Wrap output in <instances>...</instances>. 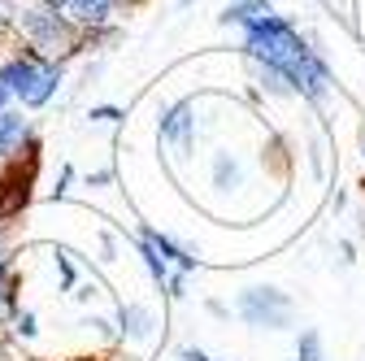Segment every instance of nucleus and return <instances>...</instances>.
<instances>
[{"mask_svg": "<svg viewBox=\"0 0 365 361\" xmlns=\"http://www.w3.org/2000/svg\"><path fill=\"white\" fill-rule=\"evenodd\" d=\"M182 5H192V0H182Z\"/></svg>", "mask_w": 365, "mask_h": 361, "instance_id": "obj_18", "label": "nucleus"}, {"mask_svg": "<svg viewBox=\"0 0 365 361\" xmlns=\"http://www.w3.org/2000/svg\"><path fill=\"white\" fill-rule=\"evenodd\" d=\"M26 140V118L18 113H0V153H14Z\"/></svg>", "mask_w": 365, "mask_h": 361, "instance_id": "obj_10", "label": "nucleus"}, {"mask_svg": "<svg viewBox=\"0 0 365 361\" xmlns=\"http://www.w3.org/2000/svg\"><path fill=\"white\" fill-rule=\"evenodd\" d=\"M9 5H14V0H0V18H5V14H9Z\"/></svg>", "mask_w": 365, "mask_h": 361, "instance_id": "obj_16", "label": "nucleus"}, {"mask_svg": "<svg viewBox=\"0 0 365 361\" xmlns=\"http://www.w3.org/2000/svg\"><path fill=\"white\" fill-rule=\"evenodd\" d=\"M5 96H9V87H5V83H0V113H5Z\"/></svg>", "mask_w": 365, "mask_h": 361, "instance_id": "obj_15", "label": "nucleus"}, {"mask_svg": "<svg viewBox=\"0 0 365 361\" xmlns=\"http://www.w3.org/2000/svg\"><path fill=\"white\" fill-rule=\"evenodd\" d=\"M178 357H182V361H209V357H205V352H200V348H182V352H178Z\"/></svg>", "mask_w": 365, "mask_h": 361, "instance_id": "obj_14", "label": "nucleus"}, {"mask_svg": "<svg viewBox=\"0 0 365 361\" xmlns=\"http://www.w3.org/2000/svg\"><path fill=\"white\" fill-rule=\"evenodd\" d=\"M22 31L35 39V49H39L43 57H70V53L78 49L70 22H66L57 9H31V14H22Z\"/></svg>", "mask_w": 365, "mask_h": 361, "instance_id": "obj_3", "label": "nucleus"}, {"mask_svg": "<svg viewBox=\"0 0 365 361\" xmlns=\"http://www.w3.org/2000/svg\"><path fill=\"white\" fill-rule=\"evenodd\" d=\"M269 14V5H265V0H235V5H226L222 9V22H257V18H265Z\"/></svg>", "mask_w": 365, "mask_h": 361, "instance_id": "obj_9", "label": "nucleus"}, {"mask_svg": "<svg viewBox=\"0 0 365 361\" xmlns=\"http://www.w3.org/2000/svg\"><path fill=\"white\" fill-rule=\"evenodd\" d=\"M240 313L252 322V327H269V331H279L292 322V300L279 292V288H248L240 296Z\"/></svg>", "mask_w": 365, "mask_h": 361, "instance_id": "obj_4", "label": "nucleus"}, {"mask_svg": "<svg viewBox=\"0 0 365 361\" xmlns=\"http://www.w3.org/2000/svg\"><path fill=\"white\" fill-rule=\"evenodd\" d=\"M118 9V0H57V14L74 26H105Z\"/></svg>", "mask_w": 365, "mask_h": 361, "instance_id": "obj_5", "label": "nucleus"}, {"mask_svg": "<svg viewBox=\"0 0 365 361\" xmlns=\"http://www.w3.org/2000/svg\"><path fill=\"white\" fill-rule=\"evenodd\" d=\"M0 83L9 87L14 96H22L26 105H43L57 92V66L53 61H39V57H14L5 70H0Z\"/></svg>", "mask_w": 365, "mask_h": 361, "instance_id": "obj_2", "label": "nucleus"}, {"mask_svg": "<svg viewBox=\"0 0 365 361\" xmlns=\"http://www.w3.org/2000/svg\"><path fill=\"white\" fill-rule=\"evenodd\" d=\"M192 126H196V118H192V105H178L165 122H161V135H165V140H174L182 153H187L192 148Z\"/></svg>", "mask_w": 365, "mask_h": 361, "instance_id": "obj_7", "label": "nucleus"}, {"mask_svg": "<svg viewBox=\"0 0 365 361\" xmlns=\"http://www.w3.org/2000/svg\"><path fill=\"white\" fill-rule=\"evenodd\" d=\"M26 192H31V170H14L5 174V183H0V218H14L22 205H26Z\"/></svg>", "mask_w": 365, "mask_h": 361, "instance_id": "obj_6", "label": "nucleus"}, {"mask_svg": "<svg viewBox=\"0 0 365 361\" xmlns=\"http://www.w3.org/2000/svg\"><path fill=\"white\" fill-rule=\"evenodd\" d=\"M0 265H5V248H0Z\"/></svg>", "mask_w": 365, "mask_h": 361, "instance_id": "obj_17", "label": "nucleus"}, {"mask_svg": "<svg viewBox=\"0 0 365 361\" xmlns=\"http://www.w3.org/2000/svg\"><path fill=\"white\" fill-rule=\"evenodd\" d=\"M296 357H300V361H322V340H317V331H304V335H300Z\"/></svg>", "mask_w": 365, "mask_h": 361, "instance_id": "obj_12", "label": "nucleus"}, {"mask_svg": "<svg viewBox=\"0 0 365 361\" xmlns=\"http://www.w3.org/2000/svg\"><path fill=\"white\" fill-rule=\"evenodd\" d=\"M122 322H126V331H130V335H148V327H153V318H148V309H140V305H130V309H122Z\"/></svg>", "mask_w": 365, "mask_h": 361, "instance_id": "obj_11", "label": "nucleus"}, {"mask_svg": "<svg viewBox=\"0 0 365 361\" xmlns=\"http://www.w3.org/2000/svg\"><path fill=\"white\" fill-rule=\"evenodd\" d=\"M18 331L22 335H35V318H31V313H22V318H18Z\"/></svg>", "mask_w": 365, "mask_h": 361, "instance_id": "obj_13", "label": "nucleus"}, {"mask_svg": "<svg viewBox=\"0 0 365 361\" xmlns=\"http://www.w3.org/2000/svg\"><path fill=\"white\" fill-rule=\"evenodd\" d=\"M144 244H153L157 253H161V261H174L178 270H196V257L192 253H182L170 235H157V231H144Z\"/></svg>", "mask_w": 365, "mask_h": 361, "instance_id": "obj_8", "label": "nucleus"}, {"mask_svg": "<svg viewBox=\"0 0 365 361\" xmlns=\"http://www.w3.org/2000/svg\"><path fill=\"white\" fill-rule=\"evenodd\" d=\"M248 53L257 61H265L269 70H279L296 92H304V96H322L327 83H331L327 66L304 49V39L296 35V26L283 22V18H274V14L248 22Z\"/></svg>", "mask_w": 365, "mask_h": 361, "instance_id": "obj_1", "label": "nucleus"}]
</instances>
